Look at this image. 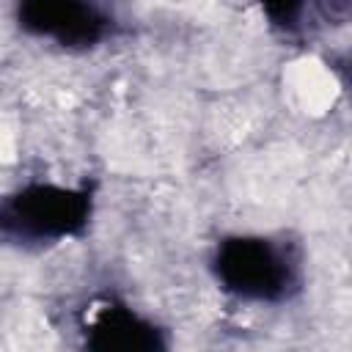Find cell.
I'll return each instance as SVG.
<instances>
[{
    "label": "cell",
    "mask_w": 352,
    "mask_h": 352,
    "mask_svg": "<svg viewBox=\"0 0 352 352\" xmlns=\"http://www.w3.org/2000/svg\"><path fill=\"white\" fill-rule=\"evenodd\" d=\"M209 270L217 286L245 302H289L302 289V258L286 239L228 234L217 239Z\"/></svg>",
    "instance_id": "cell-1"
},
{
    "label": "cell",
    "mask_w": 352,
    "mask_h": 352,
    "mask_svg": "<svg viewBox=\"0 0 352 352\" xmlns=\"http://www.w3.org/2000/svg\"><path fill=\"white\" fill-rule=\"evenodd\" d=\"M94 212L91 187L30 182L0 195V239L41 248L85 231Z\"/></svg>",
    "instance_id": "cell-2"
},
{
    "label": "cell",
    "mask_w": 352,
    "mask_h": 352,
    "mask_svg": "<svg viewBox=\"0 0 352 352\" xmlns=\"http://www.w3.org/2000/svg\"><path fill=\"white\" fill-rule=\"evenodd\" d=\"M19 25L60 47H94L110 33V16L88 0H19Z\"/></svg>",
    "instance_id": "cell-3"
},
{
    "label": "cell",
    "mask_w": 352,
    "mask_h": 352,
    "mask_svg": "<svg viewBox=\"0 0 352 352\" xmlns=\"http://www.w3.org/2000/svg\"><path fill=\"white\" fill-rule=\"evenodd\" d=\"M85 346L99 352H151L165 349V333L143 314L118 300H102L85 308L80 322Z\"/></svg>",
    "instance_id": "cell-4"
},
{
    "label": "cell",
    "mask_w": 352,
    "mask_h": 352,
    "mask_svg": "<svg viewBox=\"0 0 352 352\" xmlns=\"http://www.w3.org/2000/svg\"><path fill=\"white\" fill-rule=\"evenodd\" d=\"M258 3H261L264 16L270 19V25H275L286 33L300 28V19L308 6V0H258Z\"/></svg>",
    "instance_id": "cell-5"
},
{
    "label": "cell",
    "mask_w": 352,
    "mask_h": 352,
    "mask_svg": "<svg viewBox=\"0 0 352 352\" xmlns=\"http://www.w3.org/2000/svg\"><path fill=\"white\" fill-rule=\"evenodd\" d=\"M316 8L327 22H344L349 16V0H316Z\"/></svg>",
    "instance_id": "cell-6"
}]
</instances>
